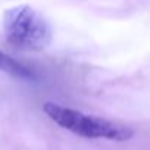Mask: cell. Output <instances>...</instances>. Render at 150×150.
Instances as JSON below:
<instances>
[{
    "label": "cell",
    "mask_w": 150,
    "mask_h": 150,
    "mask_svg": "<svg viewBox=\"0 0 150 150\" xmlns=\"http://www.w3.org/2000/svg\"><path fill=\"white\" fill-rule=\"evenodd\" d=\"M0 71L11 74L16 78H22V80L34 78V72H31L30 68H27L25 65H22L21 62H18L16 59H13L12 56L6 54L2 50H0Z\"/></svg>",
    "instance_id": "3957f363"
},
{
    "label": "cell",
    "mask_w": 150,
    "mask_h": 150,
    "mask_svg": "<svg viewBox=\"0 0 150 150\" xmlns=\"http://www.w3.org/2000/svg\"><path fill=\"white\" fill-rule=\"evenodd\" d=\"M43 112L59 127L86 138H106L112 141H127L134 135L131 127L105 119L94 115H87L81 110L62 106L59 103L46 102Z\"/></svg>",
    "instance_id": "6da1fadb"
},
{
    "label": "cell",
    "mask_w": 150,
    "mask_h": 150,
    "mask_svg": "<svg viewBox=\"0 0 150 150\" xmlns=\"http://www.w3.org/2000/svg\"><path fill=\"white\" fill-rule=\"evenodd\" d=\"M3 33L11 44L28 52L44 50L53 40L49 21L28 5H19L5 11Z\"/></svg>",
    "instance_id": "7a4b0ae2"
}]
</instances>
